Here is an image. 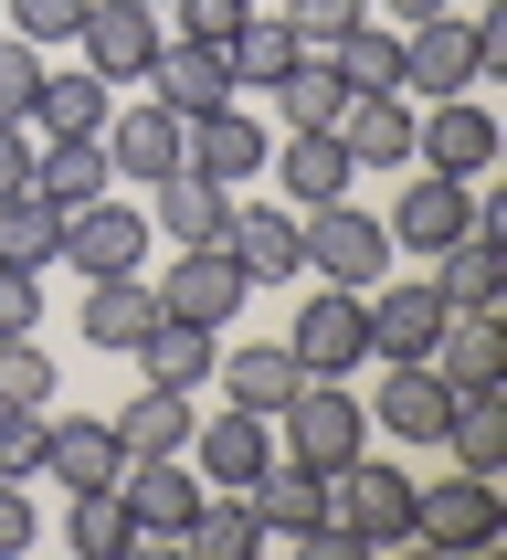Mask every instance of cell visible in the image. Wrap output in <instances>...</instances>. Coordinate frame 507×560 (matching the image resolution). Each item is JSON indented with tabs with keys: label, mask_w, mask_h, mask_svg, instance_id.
<instances>
[{
	"label": "cell",
	"mask_w": 507,
	"mask_h": 560,
	"mask_svg": "<svg viewBox=\"0 0 507 560\" xmlns=\"http://www.w3.org/2000/svg\"><path fill=\"white\" fill-rule=\"evenodd\" d=\"M412 487H423V476L391 466V455H349V466L328 476V518H339L359 550H402L412 539Z\"/></svg>",
	"instance_id": "6da1fadb"
},
{
	"label": "cell",
	"mask_w": 507,
	"mask_h": 560,
	"mask_svg": "<svg viewBox=\"0 0 507 560\" xmlns=\"http://www.w3.org/2000/svg\"><path fill=\"white\" fill-rule=\"evenodd\" d=\"M296 244H307V276L317 285H359L370 296L380 276H391V233H380V212H359V201H317V212H296Z\"/></svg>",
	"instance_id": "7a4b0ae2"
},
{
	"label": "cell",
	"mask_w": 507,
	"mask_h": 560,
	"mask_svg": "<svg viewBox=\"0 0 507 560\" xmlns=\"http://www.w3.org/2000/svg\"><path fill=\"white\" fill-rule=\"evenodd\" d=\"M359 434H370V402H349V381H296L275 402V455H296V466L339 476L359 455Z\"/></svg>",
	"instance_id": "3957f363"
},
{
	"label": "cell",
	"mask_w": 507,
	"mask_h": 560,
	"mask_svg": "<svg viewBox=\"0 0 507 560\" xmlns=\"http://www.w3.org/2000/svg\"><path fill=\"white\" fill-rule=\"evenodd\" d=\"M497 529H507L497 476L455 466V476H434V487H412V539H423V550H486Z\"/></svg>",
	"instance_id": "277c9868"
},
{
	"label": "cell",
	"mask_w": 507,
	"mask_h": 560,
	"mask_svg": "<svg viewBox=\"0 0 507 560\" xmlns=\"http://www.w3.org/2000/svg\"><path fill=\"white\" fill-rule=\"evenodd\" d=\"M285 360L307 381H349L359 360H370V317H359V285H317L307 307H296V328H285Z\"/></svg>",
	"instance_id": "5b68a950"
},
{
	"label": "cell",
	"mask_w": 507,
	"mask_h": 560,
	"mask_svg": "<svg viewBox=\"0 0 507 560\" xmlns=\"http://www.w3.org/2000/svg\"><path fill=\"white\" fill-rule=\"evenodd\" d=\"M412 170L486 180V170H497V117H486L475 95H434V106H412Z\"/></svg>",
	"instance_id": "8992f818"
},
{
	"label": "cell",
	"mask_w": 507,
	"mask_h": 560,
	"mask_svg": "<svg viewBox=\"0 0 507 560\" xmlns=\"http://www.w3.org/2000/svg\"><path fill=\"white\" fill-rule=\"evenodd\" d=\"M149 244H158L149 212H127L106 190L63 212V265H74V276H149Z\"/></svg>",
	"instance_id": "52a82bcc"
},
{
	"label": "cell",
	"mask_w": 507,
	"mask_h": 560,
	"mask_svg": "<svg viewBox=\"0 0 507 560\" xmlns=\"http://www.w3.org/2000/svg\"><path fill=\"white\" fill-rule=\"evenodd\" d=\"M475 222V180H444V170H412L402 201L380 212V233H391V254H444L455 233Z\"/></svg>",
	"instance_id": "ba28073f"
},
{
	"label": "cell",
	"mask_w": 507,
	"mask_h": 560,
	"mask_svg": "<svg viewBox=\"0 0 507 560\" xmlns=\"http://www.w3.org/2000/svg\"><path fill=\"white\" fill-rule=\"evenodd\" d=\"M117 498H127V518H138V550H180L190 508H201V476H180V455H127Z\"/></svg>",
	"instance_id": "9c48e42d"
},
{
	"label": "cell",
	"mask_w": 507,
	"mask_h": 560,
	"mask_svg": "<svg viewBox=\"0 0 507 560\" xmlns=\"http://www.w3.org/2000/svg\"><path fill=\"white\" fill-rule=\"evenodd\" d=\"M158 43H169V32H158L149 0H85V22H74V54H85V74H106V85L149 74Z\"/></svg>",
	"instance_id": "30bf717a"
},
{
	"label": "cell",
	"mask_w": 507,
	"mask_h": 560,
	"mask_svg": "<svg viewBox=\"0 0 507 560\" xmlns=\"http://www.w3.org/2000/svg\"><path fill=\"white\" fill-rule=\"evenodd\" d=\"M158 307H169V317H201V328H222V317H244V307H254V276H244L222 244H180V254H169V285H158Z\"/></svg>",
	"instance_id": "8fae6325"
},
{
	"label": "cell",
	"mask_w": 507,
	"mask_h": 560,
	"mask_svg": "<svg viewBox=\"0 0 507 560\" xmlns=\"http://www.w3.org/2000/svg\"><path fill=\"white\" fill-rule=\"evenodd\" d=\"M190 466H201V487H254V476L275 466V412L222 402L212 423H190Z\"/></svg>",
	"instance_id": "7c38bea8"
},
{
	"label": "cell",
	"mask_w": 507,
	"mask_h": 560,
	"mask_svg": "<svg viewBox=\"0 0 507 560\" xmlns=\"http://www.w3.org/2000/svg\"><path fill=\"white\" fill-rule=\"evenodd\" d=\"M475 74H486V63H475V22L434 11V22L402 32V95H423V106H434V95H475Z\"/></svg>",
	"instance_id": "4fadbf2b"
},
{
	"label": "cell",
	"mask_w": 507,
	"mask_h": 560,
	"mask_svg": "<svg viewBox=\"0 0 507 560\" xmlns=\"http://www.w3.org/2000/svg\"><path fill=\"white\" fill-rule=\"evenodd\" d=\"M264 159H275V138L244 117V95L233 106H201L190 117V149H180V170H201V180H222V190H244V180H264Z\"/></svg>",
	"instance_id": "5bb4252c"
},
{
	"label": "cell",
	"mask_w": 507,
	"mask_h": 560,
	"mask_svg": "<svg viewBox=\"0 0 507 560\" xmlns=\"http://www.w3.org/2000/svg\"><path fill=\"white\" fill-rule=\"evenodd\" d=\"M222 254H233L254 285H296V276H307V244H296V201H233V222H222Z\"/></svg>",
	"instance_id": "9a60e30c"
},
{
	"label": "cell",
	"mask_w": 507,
	"mask_h": 560,
	"mask_svg": "<svg viewBox=\"0 0 507 560\" xmlns=\"http://www.w3.org/2000/svg\"><path fill=\"white\" fill-rule=\"evenodd\" d=\"M359 317H370V360H434L444 296H434V276H412V285H391V276H380L370 296H359Z\"/></svg>",
	"instance_id": "2e32d148"
},
{
	"label": "cell",
	"mask_w": 507,
	"mask_h": 560,
	"mask_svg": "<svg viewBox=\"0 0 507 560\" xmlns=\"http://www.w3.org/2000/svg\"><path fill=\"white\" fill-rule=\"evenodd\" d=\"M180 149H190V117L180 106H127V117H106V170L117 180H169L180 170Z\"/></svg>",
	"instance_id": "e0dca14e"
},
{
	"label": "cell",
	"mask_w": 507,
	"mask_h": 560,
	"mask_svg": "<svg viewBox=\"0 0 507 560\" xmlns=\"http://www.w3.org/2000/svg\"><path fill=\"white\" fill-rule=\"evenodd\" d=\"M138 360V381H158V392H201L212 381V360H222V328H201V317H169L158 307L149 317V339L127 349Z\"/></svg>",
	"instance_id": "ac0fdd59"
},
{
	"label": "cell",
	"mask_w": 507,
	"mask_h": 560,
	"mask_svg": "<svg viewBox=\"0 0 507 560\" xmlns=\"http://www.w3.org/2000/svg\"><path fill=\"white\" fill-rule=\"evenodd\" d=\"M339 149H349V170H412V95L402 85L349 95L339 106Z\"/></svg>",
	"instance_id": "d6986e66"
},
{
	"label": "cell",
	"mask_w": 507,
	"mask_h": 560,
	"mask_svg": "<svg viewBox=\"0 0 507 560\" xmlns=\"http://www.w3.org/2000/svg\"><path fill=\"white\" fill-rule=\"evenodd\" d=\"M444 412H455V381H444L434 360H391V381H380V402H370L380 434H402V444H444Z\"/></svg>",
	"instance_id": "ffe728a7"
},
{
	"label": "cell",
	"mask_w": 507,
	"mask_h": 560,
	"mask_svg": "<svg viewBox=\"0 0 507 560\" xmlns=\"http://www.w3.org/2000/svg\"><path fill=\"white\" fill-rule=\"evenodd\" d=\"M264 170L285 180V201H296V212H317V201H339V190L359 180V170H349V149H339V127H285Z\"/></svg>",
	"instance_id": "44dd1931"
},
{
	"label": "cell",
	"mask_w": 507,
	"mask_h": 560,
	"mask_svg": "<svg viewBox=\"0 0 507 560\" xmlns=\"http://www.w3.org/2000/svg\"><path fill=\"white\" fill-rule=\"evenodd\" d=\"M149 95L158 106H180V117H201V106H233V63H222V43H158L149 54Z\"/></svg>",
	"instance_id": "7402d4cb"
},
{
	"label": "cell",
	"mask_w": 507,
	"mask_h": 560,
	"mask_svg": "<svg viewBox=\"0 0 507 560\" xmlns=\"http://www.w3.org/2000/svg\"><path fill=\"white\" fill-rule=\"evenodd\" d=\"M423 276H434L444 307H497V296H507V254H497V233H486V222H465L444 254H423Z\"/></svg>",
	"instance_id": "603a6c76"
},
{
	"label": "cell",
	"mask_w": 507,
	"mask_h": 560,
	"mask_svg": "<svg viewBox=\"0 0 507 560\" xmlns=\"http://www.w3.org/2000/svg\"><path fill=\"white\" fill-rule=\"evenodd\" d=\"M254 518H264V539H307L317 518H328V466H296V455H275V466L244 487Z\"/></svg>",
	"instance_id": "cb8c5ba5"
},
{
	"label": "cell",
	"mask_w": 507,
	"mask_h": 560,
	"mask_svg": "<svg viewBox=\"0 0 507 560\" xmlns=\"http://www.w3.org/2000/svg\"><path fill=\"white\" fill-rule=\"evenodd\" d=\"M434 371L455 381V392H486V381H507L497 307H444V328H434Z\"/></svg>",
	"instance_id": "d4e9b609"
},
{
	"label": "cell",
	"mask_w": 507,
	"mask_h": 560,
	"mask_svg": "<svg viewBox=\"0 0 507 560\" xmlns=\"http://www.w3.org/2000/svg\"><path fill=\"white\" fill-rule=\"evenodd\" d=\"M106 117H117L106 74H85V63H43V95H32V127H43V138H106Z\"/></svg>",
	"instance_id": "484cf974"
},
{
	"label": "cell",
	"mask_w": 507,
	"mask_h": 560,
	"mask_svg": "<svg viewBox=\"0 0 507 560\" xmlns=\"http://www.w3.org/2000/svg\"><path fill=\"white\" fill-rule=\"evenodd\" d=\"M74 317H85V349H117L127 360V349L149 339V317H158V285L149 276H85V307Z\"/></svg>",
	"instance_id": "4316f807"
},
{
	"label": "cell",
	"mask_w": 507,
	"mask_h": 560,
	"mask_svg": "<svg viewBox=\"0 0 507 560\" xmlns=\"http://www.w3.org/2000/svg\"><path fill=\"white\" fill-rule=\"evenodd\" d=\"M43 476H63V498H74V487H117L127 476L117 423H54V412H43Z\"/></svg>",
	"instance_id": "83f0119b"
},
{
	"label": "cell",
	"mask_w": 507,
	"mask_h": 560,
	"mask_svg": "<svg viewBox=\"0 0 507 560\" xmlns=\"http://www.w3.org/2000/svg\"><path fill=\"white\" fill-rule=\"evenodd\" d=\"M149 233H169V244H222V222H233V190L201 180V170H169V180H149Z\"/></svg>",
	"instance_id": "f1b7e54d"
},
{
	"label": "cell",
	"mask_w": 507,
	"mask_h": 560,
	"mask_svg": "<svg viewBox=\"0 0 507 560\" xmlns=\"http://www.w3.org/2000/svg\"><path fill=\"white\" fill-rule=\"evenodd\" d=\"M32 190H43L54 212H74V201H95V190H117L106 138H43V149H32Z\"/></svg>",
	"instance_id": "f546056e"
},
{
	"label": "cell",
	"mask_w": 507,
	"mask_h": 560,
	"mask_svg": "<svg viewBox=\"0 0 507 560\" xmlns=\"http://www.w3.org/2000/svg\"><path fill=\"white\" fill-rule=\"evenodd\" d=\"M190 423H201L190 392H158V381H138V392L117 402V444L127 455H190Z\"/></svg>",
	"instance_id": "4dcf8cb0"
},
{
	"label": "cell",
	"mask_w": 507,
	"mask_h": 560,
	"mask_svg": "<svg viewBox=\"0 0 507 560\" xmlns=\"http://www.w3.org/2000/svg\"><path fill=\"white\" fill-rule=\"evenodd\" d=\"M180 550H190V560H244V550H264V518H254V498H244V487H212V498L190 508Z\"/></svg>",
	"instance_id": "1f68e13d"
},
{
	"label": "cell",
	"mask_w": 507,
	"mask_h": 560,
	"mask_svg": "<svg viewBox=\"0 0 507 560\" xmlns=\"http://www.w3.org/2000/svg\"><path fill=\"white\" fill-rule=\"evenodd\" d=\"M212 381H222V392H233L244 412H275V402H285V392H296L307 371L285 360V339H254V349H222V360H212Z\"/></svg>",
	"instance_id": "d6a6232c"
},
{
	"label": "cell",
	"mask_w": 507,
	"mask_h": 560,
	"mask_svg": "<svg viewBox=\"0 0 507 560\" xmlns=\"http://www.w3.org/2000/svg\"><path fill=\"white\" fill-rule=\"evenodd\" d=\"M444 444H455V466H475V476H497V466H507V402H497V381H486V392H455V412H444Z\"/></svg>",
	"instance_id": "836d02e7"
},
{
	"label": "cell",
	"mask_w": 507,
	"mask_h": 560,
	"mask_svg": "<svg viewBox=\"0 0 507 560\" xmlns=\"http://www.w3.org/2000/svg\"><path fill=\"white\" fill-rule=\"evenodd\" d=\"M275 106H285V127H339V106H349V74H339V63H328V54L307 43V54H296V63L275 74Z\"/></svg>",
	"instance_id": "e575fe53"
},
{
	"label": "cell",
	"mask_w": 507,
	"mask_h": 560,
	"mask_svg": "<svg viewBox=\"0 0 507 560\" xmlns=\"http://www.w3.org/2000/svg\"><path fill=\"white\" fill-rule=\"evenodd\" d=\"M317 54H328V63L349 74V95H380V85H402V32H380L370 11H359V22H349L339 43H317Z\"/></svg>",
	"instance_id": "d590c367"
},
{
	"label": "cell",
	"mask_w": 507,
	"mask_h": 560,
	"mask_svg": "<svg viewBox=\"0 0 507 560\" xmlns=\"http://www.w3.org/2000/svg\"><path fill=\"white\" fill-rule=\"evenodd\" d=\"M0 265H32V276L63 265V212L43 190H11V201H0Z\"/></svg>",
	"instance_id": "8d00e7d4"
},
{
	"label": "cell",
	"mask_w": 507,
	"mask_h": 560,
	"mask_svg": "<svg viewBox=\"0 0 507 560\" xmlns=\"http://www.w3.org/2000/svg\"><path fill=\"white\" fill-rule=\"evenodd\" d=\"M296 54H307V43H296V22H285V11H264V22H244L233 43H222L233 85H254V95H275V74H285Z\"/></svg>",
	"instance_id": "74e56055"
},
{
	"label": "cell",
	"mask_w": 507,
	"mask_h": 560,
	"mask_svg": "<svg viewBox=\"0 0 507 560\" xmlns=\"http://www.w3.org/2000/svg\"><path fill=\"white\" fill-rule=\"evenodd\" d=\"M63 539H74V560H117V550H138V518H127L117 487H74V508H63Z\"/></svg>",
	"instance_id": "f35d334b"
},
{
	"label": "cell",
	"mask_w": 507,
	"mask_h": 560,
	"mask_svg": "<svg viewBox=\"0 0 507 560\" xmlns=\"http://www.w3.org/2000/svg\"><path fill=\"white\" fill-rule=\"evenodd\" d=\"M0 402H54V349L32 339V328L0 339Z\"/></svg>",
	"instance_id": "ab89813d"
},
{
	"label": "cell",
	"mask_w": 507,
	"mask_h": 560,
	"mask_svg": "<svg viewBox=\"0 0 507 560\" xmlns=\"http://www.w3.org/2000/svg\"><path fill=\"white\" fill-rule=\"evenodd\" d=\"M43 476V402H0V487Z\"/></svg>",
	"instance_id": "60d3db41"
},
{
	"label": "cell",
	"mask_w": 507,
	"mask_h": 560,
	"mask_svg": "<svg viewBox=\"0 0 507 560\" xmlns=\"http://www.w3.org/2000/svg\"><path fill=\"white\" fill-rule=\"evenodd\" d=\"M32 95H43V43H0V127H22L32 117Z\"/></svg>",
	"instance_id": "b9f144b4"
},
{
	"label": "cell",
	"mask_w": 507,
	"mask_h": 560,
	"mask_svg": "<svg viewBox=\"0 0 507 560\" xmlns=\"http://www.w3.org/2000/svg\"><path fill=\"white\" fill-rule=\"evenodd\" d=\"M74 22H85V0H11V32H22V43H43V54H54V43H74Z\"/></svg>",
	"instance_id": "7bdbcfd3"
},
{
	"label": "cell",
	"mask_w": 507,
	"mask_h": 560,
	"mask_svg": "<svg viewBox=\"0 0 507 560\" xmlns=\"http://www.w3.org/2000/svg\"><path fill=\"white\" fill-rule=\"evenodd\" d=\"M180 11V43H233L254 22V0H169Z\"/></svg>",
	"instance_id": "ee69618b"
},
{
	"label": "cell",
	"mask_w": 507,
	"mask_h": 560,
	"mask_svg": "<svg viewBox=\"0 0 507 560\" xmlns=\"http://www.w3.org/2000/svg\"><path fill=\"white\" fill-rule=\"evenodd\" d=\"M370 0H285V22H296V43H339L349 22H359Z\"/></svg>",
	"instance_id": "f6af8a7d"
},
{
	"label": "cell",
	"mask_w": 507,
	"mask_h": 560,
	"mask_svg": "<svg viewBox=\"0 0 507 560\" xmlns=\"http://www.w3.org/2000/svg\"><path fill=\"white\" fill-rule=\"evenodd\" d=\"M11 328H43V276L32 265H0V339Z\"/></svg>",
	"instance_id": "bcb514c9"
},
{
	"label": "cell",
	"mask_w": 507,
	"mask_h": 560,
	"mask_svg": "<svg viewBox=\"0 0 507 560\" xmlns=\"http://www.w3.org/2000/svg\"><path fill=\"white\" fill-rule=\"evenodd\" d=\"M32 149H43V127H0V201H11V190H32Z\"/></svg>",
	"instance_id": "7dc6e473"
},
{
	"label": "cell",
	"mask_w": 507,
	"mask_h": 560,
	"mask_svg": "<svg viewBox=\"0 0 507 560\" xmlns=\"http://www.w3.org/2000/svg\"><path fill=\"white\" fill-rule=\"evenodd\" d=\"M32 539H43L32 498H22V487H0V560H11V550H32Z\"/></svg>",
	"instance_id": "c3c4849f"
},
{
	"label": "cell",
	"mask_w": 507,
	"mask_h": 560,
	"mask_svg": "<svg viewBox=\"0 0 507 560\" xmlns=\"http://www.w3.org/2000/svg\"><path fill=\"white\" fill-rule=\"evenodd\" d=\"M380 11H391V32H412V22H434L444 0H380Z\"/></svg>",
	"instance_id": "681fc988"
},
{
	"label": "cell",
	"mask_w": 507,
	"mask_h": 560,
	"mask_svg": "<svg viewBox=\"0 0 507 560\" xmlns=\"http://www.w3.org/2000/svg\"><path fill=\"white\" fill-rule=\"evenodd\" d=\"M149 11H158V0H149Z\"/></svg>",
	"instance_id": "f907efd6"
}]
</instances>
